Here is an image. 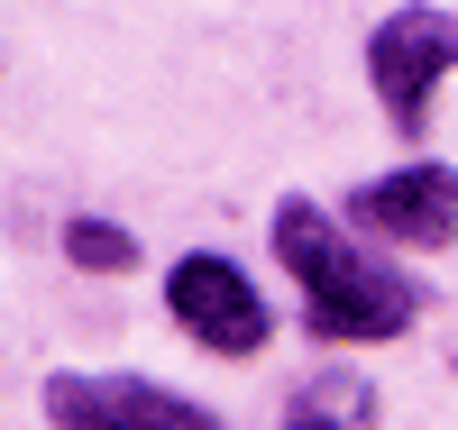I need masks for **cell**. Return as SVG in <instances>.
I'll return each mask as SVG.
<instances>
[{"instance_id": "6da1fadb", "label": "cell", "mask_w": 458, "mask_h": 430, "mask_svg": "<svg viewBox=\"0 0 458 430\" xmlns=\"http://www.w3.org/2000/svg\"><path fill=\"white\" fill-rule=\"evenodd\" d=\"M266 239H276L284 275L302 293L312 339H330V348H386V339H403L412 321H422V284H412L403 266H386L376 239H358V229L330 220L321 202L284 192L276 220H266Z\"/></svg>"}, {"instance_id": "277c9868", "label": "cell", "mask_w": 458, "mask_h": 430, "mask_svg": "<svg viewBox=\"0 0 458 430\" xmlns=\"http://www.w3.org/2000/svg\"><path fill=\"white\" fill-rule=\"evenodd\" d=\"M37 412L55 430H229L211 403L174 394V384H147V375H47L37 384Z\"/></svg>"}, {"instance_id": "3957f363", "label": "cell", "mask_w": 458, "mask_h": 430, "mask_svg": "<svg viewBox=\"0 0 458 430\" xmlns=\"http://www.w3.org/2000/svg\"><path fill=\"white\" fill-rule=\"evenodd\" d=\"M165 311H174V330L193 339V348H211V358H257L266 330H276L266 293L229 257H211V248H193V257L165 266Z\"/></svg>"}, {"instance_id": "8992f818", "label": "cell", "mask_w": 458, "mask_h": 430, "mask_svg": "<svg viewBox=\"0 0 458 430\" xmlns=\"http://www.w3.org/2000/svg\"><path fill=\"white\" fill-rule=\"evenodd\" d=\"M367 421H376V394H367V375H349V367H321L284 403V430H367Z\"/></svg>"}, {"instance_id": "7a4b0ae2", "label": "cell", "mask_w": 458, "mask_h": 430, "mask_svg": "<svg viewBox=\"0 0 458 430\" xmlns=\"http://www.w3.org/2000/svg\"><path fill=\"white\" fill-rule=\"evenodd\" d=\"M449 73H458V19H440V10H386V19H376L367 83H376V101H386L394 138L431 129V101H440Z\"/></svg>"}, {"instance_id": "52a82bcc", "label": "cell", "mask_w": 458, "mask_h": 430, "mask_svg": "<svg viewBox=\"0 0 458 430\" xmlns=\"http://www.w3.org/2000/svg\"><path fill=\"white\" fill-rule=\"evenodd\" d=\"M64 257L83 266V275H129V266H138V239H129L120 220H101V211H73V220H64Z\"/></svg>"}, {"instance_id": "5b68a950", "label": "cell", "mask_w": 458, "mask_h": 430, "mask_svg": "<svg viewBox=\"0 0 458 430\" xmlns=\"http://www.w3.org/2000/svg\"><path fill=\"white\" fill-rule=\"evenodd\" d=\"M349 229L376 248H449L458 239V174L440 156H412V165L349 192Z\"/></svg>"}]
</instances>
